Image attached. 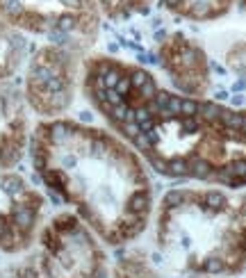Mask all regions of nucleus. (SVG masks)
I'll list each match as a JSON object with an SVG mask.
<instances>
[{
  "label": "nucleus",
  "instance_id": "6e6552de",
  "mask_svg": "<svg viewBox=\"0 0 246 278\" xmlns=\"http://www.w3.org/2000/svg\"><path fill=\"white\" fill-rule=\"evenodd\" d=\"M28 44L16 30H12L10 25L0 23V80L10 78L19 64L23 62Z\"/></svg>",
  "mask_w": 246,
  "mask_h": 278
},
{
  "label": "nucleus",
  "instance_id": "f03ea898",
  "mask_svg": "<svg viewBox=\"0 0 246 278\" xmlns=\"http://www.w3.org/2000/svg\"><path fill=\"white\" fill-rule=\"evenodd\" d=\"M160 258L194 276H223L246 267V201L207 205L201 192L171 189L155 224Z\"/></svg>",
  "mask_w": 246,
  "mask_h": 278
},
{
  "label": "nucleus",
  "instance_id": "0eeeda50",
  "mask_svg": "<svg viewBox=\"0 0 246 278\" xmlns=\"http://www.w3.org/2000/svg\"><path fill=\"white\" fill-rule=\"evenodd\" d=\"M160 57L173 85L180 91L194 96L207 89V62L198 46L189 44L182 37H173L160 48Z\"/></svg>",
  "mask_w": 246,
  "mask_h": 278
},
{
  "label": "nucleus",
  "instance_id": "f8f14e48",
  "mask_svg": "<svg viewBox=\"0 0 246 278\" xmlns=\"http://www.w3.org/2000/svg\"><path fill=\"white\" fill-rule=\"evenodd\" d=\"M244 180H246V178H244Z\"/></svg>",
  "mask_w": 246,
  "mask_h": 278
},
{
  "label": "nucleus",
  "instance_id": "423d86ee",
  "mask_svg": "<svg viewBox=\"0 0 246 278\" xmlns=\"http://www.w3.org/2000/svg\"><path fill=\"white\" fill-rule=\"evenodd\" d=\"M28 146V112L25 98L14 85L0 82V169L21 162Z\"/></svg>",
  "mask_w": 246,
  "mask_h": 278
},
{
  "label": "nucleus",
  "instance_id": "20e7f679",
  "mask_svg": "<svg viewBox=\"0 0 246 278\" xmlns=\"http://www.w3.org/2000/svg\"><path fill=\"white\" fill-rule=\"evenodd\" d=\"M75 55L66 46L37 50L25 73V100L41 116H57L69 109L75 91Z\"/></svg>",
  "mask_w": 246,
  "mask_h": 278
},
{
  "label": "nucleus",
  "instance_id": "1a4fd4ad",
  "mask_svg": "<svg viewBox=\"0 0 246 278\" xmlns=\"http://www.w3.org/2000/svg\"><path fill=\"white\" fill-rule=\"evenodd\" d=\"M112 278H162L142 253H126L114 264Z\"/></svg>",
  "mask_w": 246,
  "mask_h": 278
},
{
  "label": "nucleus",
  "instance_id": "9d476101",
  "mask_svg": "<svg viewBox=\"0 0 246 278\" xmlns=\"http://www.w3.org/2000/svg\"><path fill=\"white\" fill-rule=\"evenodd\" d=\"M0 278H41L39 267H37L35 258L28 260V262L14 264L10 269H0Z\"/></svg>",
  "mask_w": 246,
  "mask_h": 278
},
{
  "label": "nucleus",
  "instance_id": "39448f33",
  "mask_svg": "<svg viewBox=\"0 0 246 278\" xmlns=\"http://www.w3.org/2000/svg\"><path fill=\"white\" fill-rule=\"evenodd\" d=\"M44 196L23 176L0 171V251L23 253L32 246L44 214Z\"/></svg>",
  "mask_w": 246,
  "mask_h": 278
},
{
  "label": "nucleus",
  "instance_id": "7ed1b4c3",
  "mask_svg": "<svg viewBox=\"0 0 246 278\" xmlns=\"http://www.w3.org/2000/svg\"><path fill=\"white\" fill-rule=\"evenodd\" d=\"M35 262L41 278H112L98 235L69 212L53 217L41 228Z\"/></svg>",
  "mask_w": 246,
  "mask_h": 278
},
{
  "label": "nucleus",
  "instance_id": "9b49d317",
  "mask_svg": "<svg viewBox=\"0 0 246 278\" xmlns=\"http://www.w3.org/2000/svg\"><path fill=\"white\" fill-rule=\"evenodd\" d=\"M232 103H235V105H241V103H244V98H241V96H235V98H232Z\"/></svg>",
  "mask_w": 246,
  "mask_h": 278
},
{
  "label": "nucleus",
  "instance_id": "f257e3e1",
  "mask_svg": "<svg viewBox=\"0 0 246 278\" xmlns=\"http://www.w3.org/2000/svg\"><path fill=\"white\" fill-rule=\"evenodd\" d=\"M37 176L103 242L118 246L144 233L153 189L139 158L105 130L48 121L30 137Z\"/></svg>",
  "mask_w": 246,
  "mask_h": 278
}]
</instances>
